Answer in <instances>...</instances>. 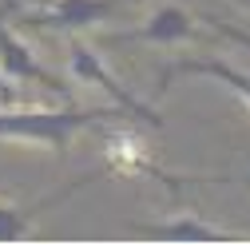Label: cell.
I'll return each instance as SVG.
<instances>
[{
  "mask_svg": "<svg viewBox=\"0 0 250 246\" xmlns=\"http://www.w3.org/2000/svg\"><path fill=\"white\" fill-rule=\"evenodd\" d=\"M199 28H195V16L179 8V4H167L159 8L147 24L139 28H123V32H107V44H127V40H143V44H179V40H195Z\"/></svg>",
  "mask_w": 250,
  "mask_h": 246,
  "instance_id": "5b68a950",
  "label": "cell"
},
{
  "mask_svg": "<svg viewBox=\"0 0 250 246\" xmlns=\"http://www.w3.org/2000/svg\"><path fill=\"white\" fill-rule=\"evenodd\" d=\"M0 72H4L8 80H16V83H36V87H44V91H52L56 100H64V103H72V87L60 80V76H52L40 60L32 56V48H28L12 28H8V20H4V8H0Z\"/></svg>",
  "mask_w": 250,
  "mask_h": 246,
  "instance_id": "277c9868",
  "label": "cell"
},
{
  "mask_svg": "<svg viewBox=\"0 0 250 246\" xmlns=\"http://www.w3.org/2000/svg\"><path fill=\"white\" fill-rule=\"evenodd\" d=\"M72 56H68V64H72V76L80 80V83H87V87H100V91H107V96L115 100V107H123L131 119H143V123H151V127H163V119L155 115V107H147L143 100H135L127 87H123L111 72H107V64L91 52L87 44H80V40H72V48H68Z\"/></svg>",
  "mask_w": 250,
  "mask_h": 246,
  "instance_id": "3957f363",
  "label": "cell"
},
{
  "mask_svg": "<svg viewBox=\"0 0 250 246\" xmlns=\"http://www.w3.org/2000/svg\"><path fill=\"white\" fill-rule=\"evenodd\" d=\"M151 238H179V242H210V238H234L230 230H218L210 223H203L199 214H179L171 223H151L147 226Z\"/></svg>",
  "mask_w": 250,
  "mask_h": 246,
  "instance_id": "ba28073f",
  "label": "cell"
},
{
  "mask_svg": "<svg viewBox=\"0 0 250 246\" xmlns=\"http://www.w3.org/2000/svg\"><path fill=\"white\" fill-rule=\"evenodd\" d=\"M218 24V32H223V36H230V40H238L242 48H250V36L246 32H238V28H230V24H223V20H214Z\"/></svg>",
  "mask_w": 250,
  "mask_h": 246,
  "instance_id": "9c48e42d",
  "label": "cell"
},
{
  "mask_svg": "<svg viewBox=\"0 0 250 246\" xmlns=\"http://www.w3.org/2000/svg\"><path fill=\"white\" fill-rule=\"evenodd\" d=\"M187 76H203V80H214V83H223L227 91H234V96L250 107V76L230 68L227 60H207V56H195V60H175V64L159 76V91H167L175 80H187Z\"/></svg>",
  "mask_w": 250,
  "mask_h": 246,
  "instance_id": "8992f818",
  "label": "cell"
},
{
  "mask_svg": "<svg viewBox=\"0 0 250 246\" xmlns=\"http://www.w3.org/2000/svg\"><path fill=\"white\" fill-rule=\"evenodd\" d=\"M107 175V167H100V171H91V175H83V179H76V183H68L60 195H52V199H44V203H36V206H0V242H12V238H24L28 234V226H32V219L40 210H48V206H56V203H64L68 195H76L80 187H87V183H96V179H104Z\"/></svg>",
  "mask_w": 250,
  "mask_h": 246,
  "instance_id": "52a82bcc",
  "label": "cell"
},
{
  "mask_svg": "<svg viewBox=\"0 0 250 246\" xmlns=\"http://www.w3.org/2000/svg\"><path fill=\"white\" fill-rule=\"evenodd\" d=\"M127 119L123 107H0V139L12 143H36L52 147L56 155H68L72 135L87 127H104V123Z\"/></svg>",
  "mask_w": 250,
  "mask_h": 246,
  "instance_id": "6da1fadb",
  "label": "cell"
},
{
  "mask_svg": "<svg viewBox=\"0 0 250 246\" xmlns=\"http://www.w3.org/2000/svg\"><path fill=\"white\" fill-rule=\"evenodd\" d=\"M119 8H127V0H48L36 12H20V28H48V32H83L96 28Z\"/></svg>",
  "mask_w": 250,
  "mask_h": 246,
  "instance_id": "7a4b0ae2",
  "label": "cell"
}]
</instances>
